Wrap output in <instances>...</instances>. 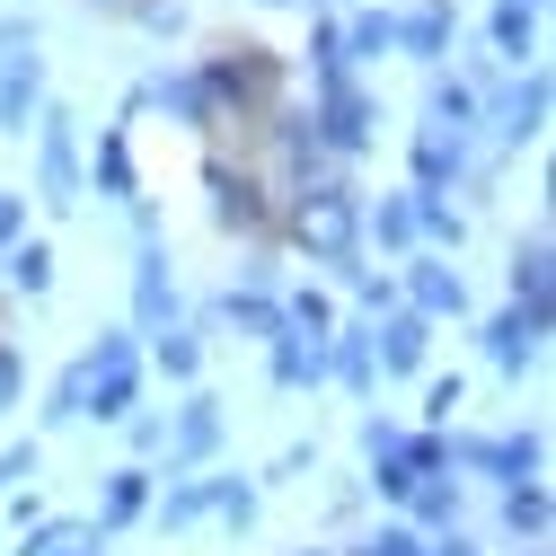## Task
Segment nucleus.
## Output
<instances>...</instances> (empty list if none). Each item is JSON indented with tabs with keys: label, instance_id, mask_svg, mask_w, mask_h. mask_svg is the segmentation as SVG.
Segmentation results:
<instances>
[]
</instances>
